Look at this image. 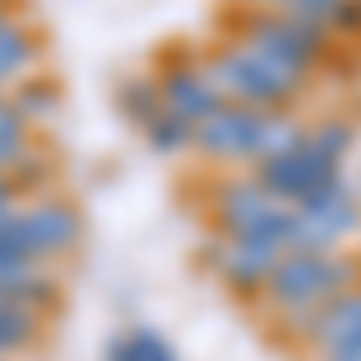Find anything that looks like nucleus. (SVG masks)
I'll use <instances>...</instances> for the list:
<instances>
[{"mask_svg":"<svg viewBox=\"0 0 361 361\" xmlns=\"http://www.w3.org/2000/svg\"><path fill=\"white\" fill-rule=\"evenodd\" d=\"M15 5H20V0H0V10H10V15H15Z\"/></svg>","mask_w":361,"mask_h":361,"instance_id":"5701e85b","label":"nucleus"},{"mask_svg":"<svg viewBox=\"0 0 361 361\" xmlns=\"http://www.w3.org/2000/svg\"><path fill=\"white\" fill-rule=\"evenodd\" d=\"M294 328V323H289ZM299 328H304V342L323 357V352H337L347 337L361 333V289H352V294H337L333 304L313 308L308 318H299Z\"/></svg>","mask_w":361,"mask_h":361,"instance_id":"9b49d317","label":"nucleus"},{"mask_svg":"<svg viewBox=\"0 0 361 361\" xmlns=\"http://www.w3.org/2000/svg\"><path fill=\"white\" fill-rule=\"evenodd\" d=\"M193 130L197 126H188L183 116L159 111L149 126H145V140H149L154 154H188V149H193Z\"/></svg>","mask_w":361,"mask_h":361,"instance_id":"a211bd4d","label":"nucleus"},{"mask_svg":"<svg viewBox=\"0 0 361 361\" xmlns=\"http://www.w3.org/2000/svg\"><path fill=\"white\" fill-rule=\"evenodd\" d=\"M10 106H15V111H20V121L34 130L39 121L58 116V106H63V87H58L49 73H34V78H25V82L10 92Z\"/></svg>","mask_w":361,"mask_h":361,"instance_id":"4468645a","label":"nucleus"},{"mask_svg":"<svg viewBox=\"0 0 361 361\" xmlns=\"http://www.w3.org/2000/svg\"><path fill=\"white\" fill-rule=\"evenodd\" d=\"M265 116L255 106L226 102L212 121H202L193 130V149L212 164H260V145H265Z\"/></svg>","mask_w":361,"mask_h":361,"instance_id":"423d86ee","label":"nucleus"},{"mask_svg":"<svg viewBox=\"0 0 361 361\" xmlns=\"http://www.w3.org/2000/svg\"><path fill=\"white\" fill-rule=\"evenodd\" d=\"M39 63H44V34L20 15H10L0 25V97H10L25 78H34Z\"/></svg>","mask_w":361,"mask_h":361,"instance_id":"f8f14e48","label":"nucleus"},{"mask_svg":"<svg viewBox=\"0 0 361 361\" xmlns=\"http://www.w3.org/2000/svg\"><path fill=\"white\" fill-rule=\"evenodd\" d=\"M154 82H159V97H164V111L183 116L188 126H202V121H212L226 106L222 92L207 82L202 63H164L154 73Z\"/></svg>","mask_w":361,"mask_h":361,"instance_id":"9d476101","label":"nucleus"},{"mask_svg":"<svg viewBox=\"0 0 361 361\" xmlns=\"http://www.w3.org/2000/svg\"><path fill=\"white\" fill-rule=\"evenodd\" d=\"M49 333V323L29 308H15V304H0V357L10 361L15 352H29L39 347V337Z\"/></svg>","mask_w":361,"mask_h":361,"instance_id":"dca6fc26","label":"nucleus"},{"mask_svg":"<svg viewBox=\"0 0 361 361\" xmlns=\"http://www.w3.org/2000/svg\"><path fill=\"white\" fill-rule=\"evenodd\" d=\"M202 73H207V82L222 92V102H236V106H255V111H284V106H294L299 97H304L308 78L304 73H294V68H284L275 58L255 54L246 44H222L217 54L202 63Z\"/></svg>","mask_w":361,"mask_h":361,"instance_id":"f03ea898","label":"nucleus"},{"mask_svg":"<svg viewBox=\"0 0 361 361\" xmlns=\"http://www.w3.org/2000/svg\"><path fill=\"white\" fill-rule=\"evenodd\" d=\"M236 44H246L255 54L275 58L284 68H294V73H313L328 49H333V34L323 25H313V20H299V15H289V10H246L241 15V29H236Z\"/></svg>","mask_w":361,"mask_h":361,"instance_id":"20e7f679","label":"nucleus"},{"mask_svg":"<svg viewBox=\"0 0 361 361\" xmlns=\"http://www.w3.org/2000/svg\"><path fill=\"white\" fill-rule=\"evenodd\" d=\"M10 207H20V188L0 173V212H10Z\"/></svg>","mask_w":361,"mask_h":361,"instance_id":"412c9836","label":"nucleus"},{"mask_svg":"<svg viewBox=\"0 0 361 361\" xmlns=\"http://www.w3.org/2000/svg\"><path fill=\"white\" fill-rule=\"evenodd\" d=\"M0 361H5V357H0Z\"/></svg>","mask_w":361,"mask_h":361,"instance_id":"393cba45","label":"nucleus"},{"mask_svg":"<svg viewBox=\"0 0 361 361\" xmlns=\"http://www.w3.org/2000/svg\"><path fill=\"white\" fill-rule=\"evenodd\" d=\"M15 15H20V10H15ZM5 20H10V10H0V25H5Z\"/></svg>","mask_w":361,"mask_h":361,"instance_id":"b1692460","label":"nucleus"},{"mask_svg":"<svg viewBox=\"0 0 361 361\" xmlns=\"http://www.w3.org/2000/svg\"><path fill=\"white\" fill-rule=\"evenodd\" d=\"M106 361H178V352L159 328L135 323V328H126L106 342Z\"/></svg>","mask_w":361,"mask_h":361,"instance_id":"ddd939ff","label":"nucleus"},{"mask_svg":"<svg viewBox=\"0 0 361 361\" xmlns=\"http://www.w3.org/2000/svg\"><path fill=\"white\" fill-rule=\"evenodd\" d=\"M250 10H270V5H279V0H246Z\"/></svg>","mask_w":361,"mask_h":361,"instance_id":"4be33fe9","label":"nucleus"},{"mask_svg":"<svg viewBox=\"0 0 361 361\" xmlns=\"http://www.w3.org/2000/svg\"><path fill=\"white\" fill-rule=\"evenodd\" d=\"M328 34L333 39H361V0H337L328 15Z\"/></svg>","mask_w":361,"mask_h":361,"instance_id":"6ab92c4d","label":"nucleus"},{"mask_svg":"<svg viewBox=\"0 0 361 361\" xmlns=\"http://www.w3.org/2000/svg\"><path fill=\"white\" fill-rule=\"evenodd\" d=\"M116 106H121V116L130 121V126H149L154 116L164 111V97H159V82L154 78H121V87H116Z\"/></svg>","mask_w":361,"mask_h":361,"instance_id":"2eb2a0df","label":"nucleus"},{"mask_svg":"<svg viewBox=\"0 0 361 361\" xmlns=\"http://www.w3.org/2000/svg\"><path fill=\"white\" fill-rule=\"evenodd\" d=\"M308 145L328 159V164H347V154H352V145H357V130L342 121V116H323L318 126H308Z\"/></svg>","mask_w":361,"mask_h":361,"instance_id":"f3484780","label":"nucleus"},{"mask_svg":"<svg viewBox=\"0 0 361 361\" xmlns=\"http://www.w3.org/2000/svg\"><path fill=\"white\" fill-rule=\"evenodd\" d=\"M337 173H342V169L328 164V159L308 145V135H304L294 149H284V154H275V159H260V164H255V183L275 197V202L299 207L304 197H313L328 178H337Z\"/></svg>","mask_w":361,"mask_h":361,"instance_id":"0eeeda50","label":"nucleus"},{"mask_svg":"<svg viewBox=\"0 0 361 361\" xmlns=\"http://www.w3.org/2000/svg\"><path fill=\"white\" fill-rule=\"evenodd\" d=\"M10 135H29V126L20 121V111L10 106V97H0V140H10Z\"/></svg>","mask_w":361,"mask_h":361,"instance_id":"aec40b11","label":"nucleus"},{"mask_svg":"<svg viewBox=\"0 0 361 361\" xmlns=\"http://www.w3.org/2000/svg\"><path fill=\"white\" fill-rule=\"evenodd\" d=\"M275 260H279V250L255 246V241L217 236V241L207 246V265H212V275L222 279L231 294H241V299L265 294V279H270V270H275Z\"/></svg>","mask_w":361,"mask_h":361,"instance_id":"1a4fd4ad","label":"nucleus"},{"mask_svg":"<svg viewBox=\"0 0 361 361\" xmlns=\"http://www.w3.org/2000/svg\"><path fill=\"white\" fill-rule=\"evenodd\" d=\"M20 212H25L29 246H34V255L44 265H58L63 255H73L82 246L87 222L68 197H29V202H20Z\"/></svg>","mask_w":361,"mask_h":361,"instance_id":"6e6552de","label":"nucleus"},{"mask_svg":"<svg viewBox=\"0 0 361 361\" xmlns=\"http://www.w3.org/2000/svg\"><path fill=\"white\" fill-rule=\"evenodd\" d=\"M294 212H299V226H294L289 250H342V241L361 231V193L347 173L328 178Z\"/></svg>","mask_w":361,"mask_h":361,"instance_id":"39448f33","label":"nucleus"},{"mask_svg":"<svg viewBox=\"0 0 361 361\" xmlns=\"http://www.w3.org/2000/svg\"><path fill=\"white\" fill-rule=\"evenodd\" d=\"M361 289V260L347 250H284L265 279V308L284 323H299L313 308L333 304L337 294Z\"/></svg>","mask_w":361,"mask_h":361,"instance_id":"f257e3e1","label":"nucleus"},{"mask_svg":"<svg viewBox=\"0 0 361 361\" xmlns=\"http://www.w3.org/2000/svg\"><path fill=\"white\" fill-rule=\"evenodd\" d=\"M212 226H217V236L255 241V246H270L284 255L289 241H294L299 212L275 202L255 183V173H236V178H222L212 188Z\"/></svg>","mask_w":361,"mask_h":361,"instance_id":"7ed1b4c3","label":"nucleus"}]
</instances>
